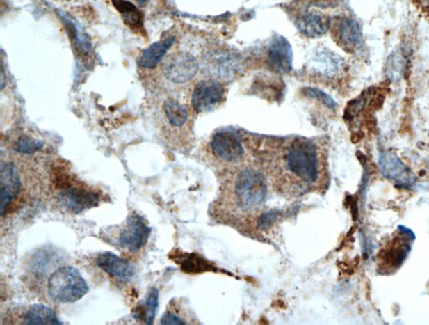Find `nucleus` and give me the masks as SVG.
<instances>
[{
    "label": "nucleus",
    "instance_id": "13",
    "mask_svg": "<svg viewBox=\"0 0 429 325\" xmlns=\"http://www.w3.org/2000/svg\"><path fill=\"white\" fill-rule=\"evenodd\" d=\"M268 63L269 67L279 73L291 71L293 52L291 45L283 36H276L269 47Z\"/></svg>",
    "mask_w": 429,
    "mask_h": 325
},
{
    "label": "nucleus",
    "instance_id": "17",
    "mask_svg": "<svg viewBox=\"0 0 429 325\" xmlns=\"http://www.w3.org/2000/svg\"><path fill=\"white\" fill-rule=\"evenodd\" d=\"M330 19L317 13H307L298 20L297 26L300 33L308 38H318L325 33L330 28Z\"/></svg>",
    "mask_w": 429,
    "mask_h": 325
},
{
    "label": "nucleus",
    "instance_id": "15",
    "mask_svg": "<svg viewBox=\"0 0 429 325\" xmlns=\"http://www.w3.org/2000/svg\"><path fill=\"white\" fill-rule=\"evenodd\" d=\"M20 324L47 325L63 324L51 308L42 303L32 304L24 311Z\"/></svg>",
    "mask_w": 429,
    "mask_h": 325
},
{
    "label": "nucleus",
    "instance_id": "10",
    "mask_svg": "<svg viewBox=\"0 0 429 325\" xmlns=\"http://www.w3.org/2000/svg\"><path fill=\"white\" fill-rule=\"evenodd\" d=\"M223 92L222 85L218 81H201L192 93L191 103L195 111L200 113L211 111L222 100Z\"/></svg>",
    "mask_w": 429,
    "mask_h": 325
},
{
    "label": "nucleus",
    "instance_id": "19",
    "mask_svg": "<svg viewBox=\"0 0 429 325\" xmlns=\"http://www.w3.org/2000/svg\"><path fill=\"white\" fill-rule=\"evenodd\" d=\"M337 35L339 40L346 48L353 47L361 42L362 31L354 19H345L339 24Z\"/></svg>",
    "mask_w": 429,
    "mask_h": 325
},
{
    "label": "nucleus",
    "instance_id": "23",
    "mask_svg": "<svg viewBox=\"0 0 429 325\" xmlns=\"http://www.w3.org/2000/svg\"><path fill=\"white\" fill-rule=\"evenodd\" d=\"M190 321H188L181 314V310H178L177 308L171 306V308L167 310L165 314L163 315L161 319V324H191Z\"/></svg>",
    "mask_w": 429,
    "mask_h": 325
},
{
    "label": "nucleus",
    "instance_id": "14",
    "mask_svg": "<svg viewBox=\"0 0 429 325\" xmlns=\"http://www.w3.org/2000/svg\"><path fill=\"white\" fill-rule=\"evenodd\" d=\"M380 166H381L384 176L397 182L398 184H414V177H412L410 169L403 164L395 154L390 152L382 154V156L380 157Z\"/></svg>",
    "mask_w": 429,
    "mask_h": 325
},
{
    "label": "nucleus",
    "instance_id": "8",
    "mask_svg": "<svg viewBox=\"0 0 429 325\" xmlns=\"http://www.w3.org/2000/svg\"><path fill=\"white\" fill-rule=\"evenodd\" d=\"M197 60L188 52L179 51L171 54L163 63V72L170 83L182 84L189 82L197 73Z\"/></svg>",
    "mask_w": 429,
    "mask_h": 325
},
{
    "label": "nucleus",
    "instance_id": "12",
    "mask_svg": "<svg viewBox=\"0 0 429 325\" xmlns=\"http://www.w3.org/2000/svg\"><path fill=\"white\" fill-rule=\"evenodd\" d=\"M208 71L219 79H232L242 68V60L232 52L215 51L207 56Z\"/></svg>",
    "mask_w": 429,
    "mask_h": 325
},
{
    "label": "nucleus",
    "instance_id": "1",
    "mask_svg": "<svg viewBox=\"0 0 429 325\" xmlns=\"http://www.w3.org/2000/svg\"><path fill=\"white\" fill-rule=\"evenodd\" d=\"M266 171L271 189L286 198L322 193L328 188L329 175L316 142L296 139L282 148Z\"/></svg>",
    "mask_w": 429,
    "mask_h": 325
},
{
    "label": "nucleus",
    "instance_id": "3",
    "mask_svg": "<svg viewBox=\"0 0 429 325\" xmlns=\"http://www.w3.org/2000/svg\"><path fill=\"white\" fill-rule=\"evenodd\" d=\"M88 291L87 282L73 267L57 268L47 280L48 296L56 303H74L83 299Z\"/></svg>",
    "mask_w": 429,
    "mask_h": 325
},
{
    "label": "nucleus",
    "instance_id": "6",
    "mask_svg": "<svg viewBox=\"0 0 429 325\" xmlns=\"http://www.w3.org/2000/svg\"><path fill=\"white\" fill-rule=\"evenodd\" d=\"M151 228L145 219L137 213L129 215L124 225L118 230L116 244L129 253H138L148 243Z\"/></svg>",
    "mask_w": 429,
    "mask_h": 325
},
{
    "label": "nucleus",
    "instance_id": "4",
    "mask_svg": "<svg viewBox=\"0 0 429 325\" xmlns=\"http://www.w3.org/2000/svg\"><path fill=\"white\" fill-rule=\"evenodd\" d=\"M414 239V234L410 229L400 226L378 251L377 269L379 274L390 276L398 271L410 255Z\"/></svg>",
    "mask_w": 429,
    "mask_h": 325
},
{
    "label": "nucleus",
    "instance_id": "5",
    "mask_svg": "<svg viewBox=\"0 0 429 325\" xmlns=\"http://www.w3.org/2000/svg\"><path fill=\"white\" fill-rule=\"evenodd\" d=\"M210 150L215 160L225 165V174L243 166L245 148L238 134L230 131L216 133L210 142Z\"/></svg>",
    "mask_w": 429,
    "mask_h": 325
},
{
    "label": "nucleus",
    "instance_id": "25",
    "mask_svg": "<svg viewBox=\"0 0 429 325\" xmlns=\"http://www.w3.org/2000/svg\"><path fill=\"white\" fill-rule=\"evenodd\" d=\"M136 1L143 3L149 1V0H136Z\"/></svg>",
    "mask_w": 429,
    "mask_h": 325
},
{
    "label": "nucleus",
    "instance_id": "18",
    "mask_svg": "<svg viewBox=\"0 0 429 325\" xmlns=\"http://www.w3.org/2000/svg\"><path fill=\"white\" fill-rule=\"evenodd\" d=\"M159 295L157 288H151L145 299L133 308V319L145 324H154L158 312Z\"/></svg>",
    "mask_w": 429,
    "mask_h": 325
},
{
    "label": "nucleus",
    "instance_id": "9",
    "mask_svg": "<svg viewBox=\"0 0 429 325\" xmlns=\"http://www.w3.org/2000/svg\"><path fill=\"white\" fill-rule=\"evenodd\" d=\"M1 216L10 213L12 205L22 193L23 184L13 162H1Z\"/></svg>",
    "mask_w": 429,
    "mask_h": 325
},
{
    "label": "nucleus",
    "instance_id": "22",
    "mask_svg": "<svg viewBox=\"0 0 429 325\" xmlns=\"http://www.w3.org/2000/svg\"><path fill=\"white\" fill-rule=\"evenodd\" d=\"M44 141L31 136H23L18 138L13 145L15 152L22 155H32L44 148Z\"/></svg>",
    "mask_w": 429,
    "mask_h": 325
},
{
    "label": "nucleus",
    "instance_id": "7",
    "mask_svg": "<svg viewBox=\"0 0 429 325\" xmlns=\"http://www.w3.org/2000/svg\"><path fill=\"white\" fill-rule=\"evenodd\" d=\"M56 199L61 209L73 214H81L100 204L99 194L79 185L61 189Z\"/></svg>",
    "mask_w": 429,
    "mask_h": 325
},
{
    "label": "nucleus",
    "instance_id": "2",
    "mask_svg": "<svg viewBox=\"0 0 429 325\" xmlns=\"http://www.w3.org/2000/svg\"><path fill=\"white\" fill-rule=\"evenodd\" d=\"M270 184L263 171L252 166L225 174L213 213L222 221L236 223L248 221L263 209L268 198Z\"/></svg>",
    "mask_w": 429,
    "mask_h": 325
},
{
    "label": "nucleus",
    "instance_id": "24",
    "mask_svg": "<svg viewBox=\"0 0 429 325\" xmlns=\"http://www.w3.org/2000/svg\"><path fill=\"white\" fill-rule=\"evenodd\" d=\"M304 93L306 96L312 97L314 100L320 101L326 107L330 109H334L337 107V103L334 102L332 97L326 95L325 92L320 90V89L313 88H305L304 89Z\"/></svg>",
    "mask_w": 429,
    "mask_h": 325
},
{
    "label": "nucleus",
    "instance_id": "16",
    "mask_svg": "<svg viewBox=\"0 0 429 325\" xmlns=\"http://www.w3.org/2000/svg\"><path fill=\"white\" fill-rule=\"evenodd\" d=\"M174 42L175 38L173 36H169V38L161 40V42L153 43L142 51L138 60V66L152 70L161 63V61L165 56L167 51H169V49L172 47Z\"/></svg>",
    "mask_w": 429,
    "mask_h": 325
},
{
    "label": "nucleus",
    "instance_id": "21",
    "mask_svg": "<svg viewBox=\"0 0 429 325\" xmlns=\"http://www.w3.org/2000/svg\"><path fill=\"white\" fill-rule=\"evenodd\" d=\"M112 2L129 26L133 29L142 26L143 15L136 6L127 0H112Z\"/></svg>",
    "mask_w": 429,
    "mask_h": 325
},
{
    "label": "nucleus",
    "instance_id": "11",
    "mask_svg": "<svg viewBox=\"0 0 429 325\" xmlns=\"http://www.w3.org/2000/svg\"><path fill=\"white\" fill-rule=\"evenodd\" d=\"M96 265L109 277L122 283L130 282L136 275V267L132 264L109 251L97 255Z\"/></svg>",
    "mask_w": 429,
    "mask_h": 325
},
{
    "label": "nucleus",
    "instance_id": "20",
    "mask_svg": "<svg viewBox=\"0 0 429 325\" xmlns=\"http://www.w3.org/2000/svg\"><path fill=\"white\" fill-rule=\"evenodd\" d=\"M163 112L170 127L181 128L188 120V111L185 105L174 99L167 100L163 105Z\"/></svg>",
    "mask_w": 429,
    "mask_h": 325
}]
</instances>
